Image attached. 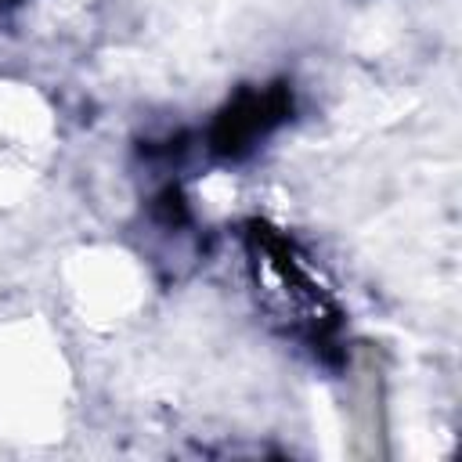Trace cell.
<instances>
[{
  "instance_id": "6da1fadb",
  "label": "cell",
  "mask_w": 462,
  "mask_h": 462,
  "mask_svg": "<svg viewBox=\"0 0 462 462\" xmlns=\"http://www.w3.org/2000/svg\"><path fill=\"white\" fill-rule=\"evenodd\" d=\"M245 242H249V263L256 274V289L263 292L278 321L292 336L307 339L314 350L318 346L328 350L339 328V314L332 307V296L321 289L314 267L307 263V256L282 231L267 224H253Z\"/></svg>"
},
{
  "instance_id": "7a4b0ae2",
  "label": "cell",
  "mask_w": 462,
  "mask_h": 462,
  "mask_svg": "<svg viewBox=\"0 0 462 462\" xmlns=\"http://www.w3.org/2000/svg\"><path fill=\"white\" fill-rule=\"evenodd\" d=\"M292 108L289 87H263V90H245L238 94L213 123L209 130V144L213 152L235 159L242 152H249L260 137H267Z\"/></svg>"
}]
</instances>
